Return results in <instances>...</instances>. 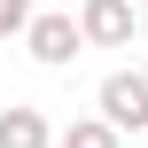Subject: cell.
Wrapping results in <instances>:
<instances>
[{
  "mask_svg": "<svg viewBox=\"0 0 148 148\" xmlns=\"http://www.w3.org/2000/svg\"><path fill=\"white\" fill-rule=\"evenodd\" d=\"M8 8H31V16H39V0H8Z\"/></svg>",
  "mask_w": 148,
  "mask_h": 148,
  "instance_id": "cell-7",
  "label": "cell"
},
{
  "mask_svg": "<svg viewBox=\"0 0 148 148\" xmlns=\"http://www.w3.org/2000/svg\"><path fill=\"white\" fill-rule=\"evenodd\" d=\"M16 31H31V8H8L0 0V39H16Z\"/></svg>",
  "mask_w": 148,
  "mask_h": 148,
  "instance_id": "cell-6",
  "label": "cell"
},
{
  "mask_svg": "<svg viewBox=\"0 0 148 148\" xmlns=\"http://www.w3.org/2000/svg\"><path fill=\"white\" fill-rule=\"evenodd\" d=\"M140 78H148V62H140Z\"/></svg>",
  "mask_w": 148,
  "mask_h": 148,
  "instance_id": "cell-8",
  "label": "cell"
},
{
  "mask_svg": "<svg viewBox=\"0 0 148 148\" xmlns=\"http://www.w3.org/2000/svg\"><path fill=\"white\" fill-rule=\"evenodd\" d=\"M0 148H62V140H55L47 109H31V101H8V109H0Z\"/></svg>",
  "mask_w": 148,
  "mask_h": 148,
  "instance_id": "cell-4",
  "label": "cell"
},
{
  "mask_svg": "<svg viewBox=\"0 0 148 148\" xmlns=\"http://www.w3.org/2000/svg\"><path fill=\"white\" fill-rule=\"evenodd\" d=\"M101 117L117 133H148V78L140 70H109L101 78Z\"/></svg>",
  "mask_w": 148,
  "mask_h": 148,
  "instance_id": "cell-2",
  "label": "cell"
},
{
  "mask_svg": "<svg viewBox=\"0 0 148 148\" xmlns=\"http://www.w3.org/2000/svg\"><path fill=\"white\" fill-rule=\"evenodd\" d=\"M23 47H31V62H39V70H70V62H78V47H86V31H78V16H70V8H39V16H31V31H23Z\"/></svg>",
  "mask_w": 148,
  "mask_h": 148,
  "instance_id": "cell-1",
  "label": "cell"
},
{
  "mask_svg": "<svg viewBox=\"0 0 148 148\" xmlns=\"http://www.w3.org/2000/svg\"><path fill=\"white\" fill-rule=\"evenodd\" d=\"M62 148H125V133L94 109V117H70V133H62Z\"/></svg>",
  "mask_w": 148,
  "mask_h": 148,
  "instance_id": "cell-5",
  "label": "cell"
},
{
  "mask_svg": "<svg viewBox=\"0 0 148 148\" xmlns=\"http://www.w3.org/2000/svg\"><path fill=\"white\" fill-rule=\"evenodd\" d=\"M133 23H140V8H133V0H86V8H78L86 47H125V39H133Z\"/></svg>",
  "mask_w": 148,
  "mask_h": 148,
  "instance_id": "cell-3",
  "label": "cell"
},
{
  "mask_svg": "<svg viewBox=\"0 0 148 148\" xmlns=\"http://www.w3.org/2000/svg\"><path fill=\"white\" fill-rule=\"evenodd\" d=\"M140 23H148V8H140Z\"/></svg>",
  "mask_w": 148,
  "mask_h": 148,
  "instance_id": "cell-9",
  "label": "cell"
}]
</instances>
